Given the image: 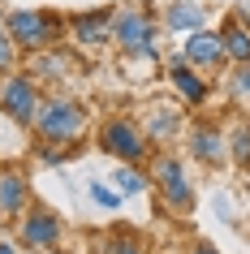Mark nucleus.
<instances>
[{"instance_id": "nucleus-26", "label": "nucleus", "mask_w": 250, "mask_h": 254, "mask_svg": "<svg viewBox=\"0 0 250 254\" xmlns=\"http://www.w3.org/2000/svg\"><path fill=\"white\" fill-rule=\"evenodd\" d=\"M39 254H61V250H39Z\"/></svg>"}, {"instance_id": "nucleus-23", "label": "nucleus", "mask_w": 250, "mask_h": 254, "mask_svg": "<svg viewBox=\"0 0 250 254\" xmlns=\"http://www.w3.org/2000/svg\"><path fill=\"white\" fill-rule=\"evenodd\" d=\"M237 17H242V22H246V26H250V0H246V4H242V13H237Z\"/></svg>"}, {"instance_id": "nucleus-14", "label": "nucleus", "mask_w": 250, "mask_h": 254, "mask_svg": "<svg viewBox=\"0 0 250 254\" xmlns=\"http://www.w3.org/2000/svg\"><path fill=\"white\" fill-rule=\"evenodd\" d=\"M224 56L229 61H237V65H250V26L242 22V17H233V22H224Z\"/></svg>"}, {"instance_id": "nucleus-17", "label": "nucleus", "mask_w": 250, "mask_h": 254, "mask_svg": "<svg viewBox=\"0 0 250 254\" xmlns=\"http://www.w3.org/2000/svg\"><path fill=\"white\" fill-rule=\"evenodd\" d=\"M35 73L48 78V82H61V73H69V61H65V56H56L52 48H43V56L35 61Z\"/></svg>"}, {"instance_id": "nucleus-25", "label": "nucleus", "mask_w": 250, "mask_h": 254, "mask_svg": "<svg viewBox=\"0 0 250 254\" xmlns=\"http://www.w3.org/2000/svg\"><path fill=\"white\" fill-rule=\"evenodd\" d=\"M0 254H17V250H13V246H9V241H0Z\"/></svg>"}, {"instance_id": "nucleus-12", "label": "nucleus", "mask_w": 250, "mask_h": 254, "mask_svg": "<svg viewBox=\"0 0 250 254\" xmlns=\"http://www.w3.org/2000/svg\"><path fill=\"white\" fill-rule=\"evenodd\" d=\"M177 129H181V112H177V108L156 104L147 112V142H172Z\"/></svg>"}, {"instance_id": "nucleus-16", "label": "nucleus", "mask_w": 250, "mask_h": 254, "mask_svg": "<svg viewBox=\"0 0 250 254\" xmlns=\"http://www.w3.org/2000/svg\"><path fill=\"white\" fill-rule=\"evenodd\" d=\"M229 160L242 173H250V125H237L233 134H229Z\"/></svg>"}, {"instance_id": "nucleus-20", "label": "nucleus", "mask_w": 250, "mask_h": 254, "mask_svg": "<svg viewBox=\"0 0 250 254\" xmlns=\"http://www.w3.org/2000/svg\"><path fill=\"white\" fill-rule=\"evenodd\" d=\"M229 86H233V99H237V104H242V108H250V65H242V69H237L233 78H229Z\"/></svg>"}, {"instance_id": "nucleus-9", "label": "nucleus", "mask_w": 250, "mask_h": 254, "mask_svg": "<svg viewBox=\"0 0 250 254\" xmlns=\"http://www.w3.org/2000/svg\"><path fill=\"white\" fill-rule=\"evenodd\" d=\"M69 30H74V39H78L82 48H104V43H112V9L78 13L69 22Z\"/></svg>"}, {"instance_id": "nucleus-21", "label": "nucleus", "mask_w": 250, "mask_h": 254, "mask_svg": "<svg viewBox=\"0 0 250 254\" xmlns=\"http://www.w3.org/2000/svg\"><path fill=\"white\" fill-rule=\"evenodd\" d=\"M104 254H143V246H138L134 233H117V237H108V250Z\"/></svg>"}, {"instance_id": "nucleus-27", "label": "nucleus", "mask_w": 250, "mask_h": 254, "mask_svg": "<svg viewBox=\"0 0 250 254\" xmlns=\"http://www.w3.org/2000/svg\"><path fill=\"white\" fill-rule=\"evenodd\" d=\"M0 177H4V173H0Z\"/></svg>"}, {"instance_id": "nucleus-22", "label": "nucleus", "mask_w": 250, "mask_h": 254, "mask_svg": "<svg viewBox=\"0 0 250 254\" xmlns=\"http://www.w3.org/2000/svg\"><path fill=\"white\" fill-rule=\"evenodd\" d=\"M13 56H17V43H13V35L4 30V22H0V73H9Z\"/></svg>"}, {"instance_id": "nucleus-4", "label": "nucleus", "mask_w": 250, "mask_h": 254, "mask_svg": "<svg viewBox=\"0 0 250 254\" xmlns=\"http://www.w3.org/2000/svg\"><path fill=\"white\" fill-rule=\"evenodd\" d=\"M151 181H156L160 198H164V207L168 211H190L194 207V186H190V173H185V164L177 160V155H156L151 160Z\"/></svg>"}, {"instance_id": "nucleus-1", "label": "nucleus", "mask_w": 250, "mask_h": 254, "mask_svg": "<svg viewBox=\"0 0 250 254\" xmlns=\"http://www.w3.org/2000/svg\"><path fill=\"white\" fill-rule=\"evenodd\" d=\"M30 129L39 134V142L69 147L86 129V104L74 99V95H48V99H39V112L30 121Z\"/></svg>"}, {"instance_id": "nucleus-5", "label": "nucleus", "mask_w": 250, "mask_h": 254, "mask_svg": "<svg viewBox=\"0 0 250 254\" xmlns=\"http://www.w3.org/2000/svg\"><path fill=\"white\" fill-rule=\"evenodd\" d=\"M99 147L108 151V155H117L121 164H143L147 160V134L134 125L130 117H108L104 125H99Z\"/></svg>"}, {"instance_id": "nucleus-18", "label": "nucleus", "mask_w": 250, "mask_h": 254, "mask_svg": "<svg viewBox=\"0 0 250 254\" xmlns=\"http://www.w3.org/2000/svg\"><path fill=\"white\" fill-rule=\"evenodd\" d=\"M117 186H121V194H143L147 190V177L134 168V164H121L117 168Z\"/></svg>"}, {"instance_id": "nucleus-10", "label": "nucleus", "mask_w": 250, "mask_h": 254, "mask_svg": "<svg viewBox=\"0 0 250 254\" xmlns=\"http://www.w3.org/2000/svg\"><path fill=\"white\" fill-rule=\"evenodd\" d=\"M185 61L198 69H220L229 56H224V39L220 35H211V30H194L190 43H185Z\"/></svg>"}, {"instance_id": "nucleus-7", "label": "nucleus", "mask_w": 250, "mask_h": 254, "mask_svg": "<svg viewBox=\"0 0 250 254\" xmlns=\"http://www.w3.org/2000/svg\"><path fill=\"white\" fill-rule=\"evenodd\" d=\"M17 241L26 246V250H56V241H61V220H56V211H48V207H26V215H22V228H17Z\"/></svg>"}, {"instance_id": "nucleus-3", "label": "nucleus", "mask_w": 250, "mask_h": 254, "mask_svg": "<svg viewBox=\"0 0 250 254\" xmlns=\"http://www.w3.org/2000/svg\"><path fill=\"white\" fill-rule=\"evenodd\" d=\"M4 30L13 35L22 52H43V48H56V39H61V22L43 9H13L4 17Z\"/></svg>"}, {"instance_id": "nucleus-19", "label": "nucleus", "mask_w": 250, "mask_h": 254, "mask_svg": "<svg viewBox=\"0 0 250 254\" xmlns=\"http://www.w3.org/2000/svg\"><path fill=\"white\" fill-rule=\"evenodd\" d=\"M91 202L104 207V211H117L121 207V190H108L104 181H91Z\"/></svg>"}, {"instance_id": "nucleus-11", "label": "nucleus", "mask_w": 250, "mask_h": 254, "mask_svg": "<svg viewBox=\"0 0 250 254\" xmlns=\"http://www.w3.org/2000/svg\"><path fill=\"white\" fill-rule=\"evenodd\" d=\"M168 82H172V91L181 95L185 104L198 108L203 99H207V82L194 73V65H190V61H172V65H168Z\"/></svg>"}, {"instance_id": "nucleus-15", "label": "nucleus", "mask_w": 250, "mask_h": 254, "mask_svg": "<svg viewBox=\"0 0 250 254\" xmlns=\"http://www.w3.org/2000/svg\"><path fill=\"white\" fill-rule=\"evenodd\" d=\"M203 22H207V9H198V4H168L164 9V26H172V30H203Z\"/></svg>"}, {"instance_id": "nucleus-13", "label": "nucleus", "mask_w": 250, "mask_h": 254, "mask_svg": "<svg viewBox=\"0 0 250 254\" xmlns=\"http://www.w3.org/2000/svg\"><path fill=\"white\" fill-rule=\"evenodd\" d=\"M30 207V190L22 173H4L0 177V215H22Z\"/></svg>"}, {"instance_id": "nucleus-2", "label": "nucleus", "mask_w": 250, "mask_h": 254, "mask_svg": "<svg viewBox=\"0 0 250 254\" xmlns=\"http://www.w3.org/2000/svg\"><path fill=\"white\" fill-rule=\"evenodd\" d=\"M112 43L125 56L156 61V17L147 9H138V4H121L112 13Z\"/></svg>"}, {"instance_id": "nucleus-8", "label": "nucleus", "mask_w": 250, "mask_h": 254, "mask_svg": "<svg viewBox=\"0 0 250 254\" xmlns=\"http://www.w3.org/2000/svg\"><path fill=\"white\" fill-rule=\"evenodd\" d=\"M190 155H194L198 164H207V168L224 164L229 160V134H224L220 125H211V121L190 125Z\"/></svg>"}, {"instance_id": "nucleus-6", "label": "nucleus", "mask_w": 250, "mask_h": 254, "mask_svg": "<svg viewBox=\"0 0 250 254\" xmlns=\"http://www.w3.org/2000/svg\"><path fill=\"white\" fill-rule=\"evenodd\" d=\"M0 112H9V121H17V125H30L35 112H39V86H35V78L9 73L0 82Z\"/></svg>"}, {"instance_id": "nucleus-24", "label": "nucleus", "mask_w": 250, "mask_h": 254, "mask_svg": "<svg viewBox=\"0 0 250 254\" xmlns=\"http://www.w3.org/2000/svg\"><path fill=\"white\" fill-rule=\"evenodd\" d=\"M190 254H216L211 246H190Z\"/></svg>"}]
</instances>
